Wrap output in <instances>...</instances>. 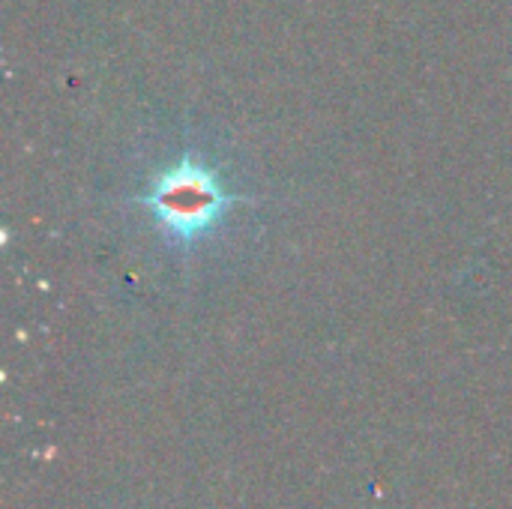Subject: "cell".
Returning <instances> with one entry per match:
<instances>
[{
    "label": "cell",
    "mask_w": 512,
    "mask_h": 509,
    "mask_svg": "<svg viewBox=\"0 0 512 509\" xmlns=\"http://www.w3.org/2000/svg\"><path fill=\"white\" fill-rule=\"evenodd\" d=\"M144 201L165 237L177 243H195L207 237L231 204L219 180L195 162H183L165 171Z\"/></svg>",
    "instance_id": "1"
}]
</instances>
